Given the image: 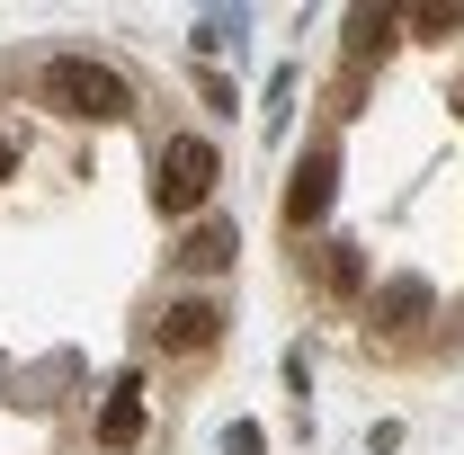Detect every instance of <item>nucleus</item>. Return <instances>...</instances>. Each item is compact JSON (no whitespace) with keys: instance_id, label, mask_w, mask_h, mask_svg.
<instances>
[{"instance_id":"nucleus-1","label":"nucleus","mask_w":464,"mask_h":455,"mask_svg":"<svg viewBox=\"0 0 464 455\" xmlns=\"http://www.w3.org/2000/svg\"><path fill=\"white\" fill-rule=\"evenodd\" d=\"M36 108L72 116V125H116V116H134V90H125V72H108L99 54H45Z\"/></svg>"},{"instance_id":"nucleus-12","label":"nucleus","mask_w":464,"mask_h":455,"mask_svg":"<svg viewBox=\"0 0 464 455\" xmlns=\"http://www.w3.org/2000/svg\"><path fill=\"white\" fill-rule=\"evenodd\" d=\"M224 455H259V420H232V429H224Z\"/></svg>"},{"instance_id":"nucleus-3","label":"nucleus","mask_w":464,"mask_h":455,"mask_svg":"<svg viewBox=\"0 0 464 455\" xmlns=\"http://www.w3.org/2000/svg\"><path fill=\"white\" fill-rule=\"evenodd\" d=\"M224 304H215V295H170V304H161V313H152V348H161V357H206V348L224 340Z\"/></svg>"},{"instance_id":"nucleus-10","label":"nucleus","mask_w":464,"mask_h":455,"mask_svg":"<svg viewBox=\"0 0 464 455\" xmlns=\"http://www.w3.org/2000/svg\"><path fill=\"white\" fill-rule=\"evenodd\" d=\"M402 27L420 36V45H456V36H464V9H402Z\"/></svg>"},{"instance_id":"nucleus-8","label":"nucleus","mask_w":464,"mask_h":455,"mask_svg":"<svg viewBox=\"0 0 464 455\" xmlns=\"http://www.w3.org/2000/svg\"><path fill=\"white\" fill-rule=\"evenodd\" d=\"M322 295L331 304H357L366 295V241H331L322 250Z\"/></svg>"},{"instance_id":"nucleus-14","label":"nucleus","mask_w":464,"mask_h":455,"mask_svg":"<svg viewBox=\"0 0 464 455\" xmlns=\"http://www.w3.org/2000/svg\"><path fill=\"white\" fill-rule=\"evenodd\" d=\"M456 116H464V99H456Z\"/></svg>"},{"instance_id":"nucleus-5","label":"nucleus","mask_w":464,"mask_h":455,"mask_svg":"<svg viewBox=\"0 0 464 455\" xmlns=\"http://www.w3.org/2000/svg\"><path fill=\"white\" fill-rule=\"evenodd\" d=\"M143 429H152L143 375H116L108 402H99V420H90V447H99V455H134V447H143Z\"/></svg>"},{"instance_id":"nucleus-4","label":"nucleus","mask_w":464,"mask_h":455,"mask_svg":"<svg viewBox=\"0 0 464 455\" xmlns=\"http://www.w3.org/2000/svg\"><path fill=\"white\" fill-rule=\"evenodd\" d=\"M331 188H340V152H331V143H313V152L286 170V197H277L286 232H313V224H322V215H331Z\"/></svg>"},{"instance_id":"nucleus-7","label":"nucleus","mask_w":464,"mask_h":455,"mask_svg":"<svg viewBox=\"0 0 464 455\" xmlns=\"http://www.w3.org/2000/svg\"><path fill=\"white\" fill-rule=\"evenodd\" d=\"M429 304H438L429 277H384L375 295H366V322H375V331H420V322H429Z\"/></svg>"},{"instance_id":"nucleus-6","label":"nucleus","mask_w":464,"mask_h":455,"mask_svg":"<svg viewBox=\"0 0 464 455\" xmlns=\"http://www.w3.org/2000/svg\"><path fill=\"white\" fill-rule=\"evenodd\" d=\"M232 259H241V224H232V215H206V224H188V241L170 250L179 277H224Z\"/></svg>"},{"instance_id":"nucleus-13","label":"nucleus","mask_w":464,"mask_h":455,"mask_svg":"<svg viewBox=\"0 0 464 455\" xmlns=\"http://www.w3.org/2000/svg\"><path fill=\"white\" fill-rule=\"evenodd\" d=\"M18 161H27V152H18V134H0V179L18 170Z\"/></svg>"},{"instance_id":"nucleus-2","label":"nucleus","mask_w":464,"mask_h":455,"mask_svg":"<svg viewBox=\"0 0 464 455\" xmlns=\"http://www.w3.org/2000/svg\"><path fill=\"white\" fill-rule=\"evenodd\" d=\"M215 179H224V152L206 143V134H170L161 152H152V215H197L206 197H215Z\"/></svg>"},{"instance_id":"nucleus-11","label":"nucleus","mask_w":464,"mask_h":455,"mask_svg":"<svg viewBox=\"0 0 464 455\" xmlns=\"http://www.w3.org/2000/svg\"><path fill=\"white\" fill-rule=\"evenodd\" d=\"M232 36H241V18H197V36H188V45H197V54H224Z\"/></svg>"},{"instance_id":"nucleus-9","label":"nucleus","mask_w":464,"mask_h":455,"mask_svg":"<svg viewBox=\"0 0 464 455\" xmlns=\"http://www.w3.org/2000/svg\"><path fill=\"white\" fill-rule=\"evenodd\" d=\"M393 36H402V9H357L348 18V63H384Z\"/></svg>"}]
</instances>
